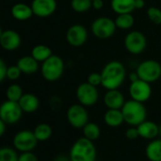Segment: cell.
<instances>
[{
	"label": "cell",
	"instance_id": "obj_35",
	"mask_svg": "<svg viewBox=\"0 0 161 161\" xmlns=\"http://www.w3.org/2000/svg\"><path fill=\"white\" fill-rule=\"evenodd\" d=\"M18 161H38V158H37L36 154L32 153V151L31 152H24L19 155Z\"/></svg>",
	"mask_w": 161,
	"mask_h": 161
},
{
	"label": "cell",
	"instance_id": "obj_24",
	"mask_svg": "<svg viewBox=\"0 0 161 161\" xmlns=\"http://www.w3.org/2000/svg\"><path fill=\"white\" fill-rule=\"evenodd\" d=\"M31 55L39 63H43L52 55V50L46 45H36L32 47Z\"/></svg>",
	"mask_w": 161,
	"mask_h": 161
},
{
	"label": "cell",
	"instance_id": "obj_4",
	"mask_svg": "<svg viewBox=\"0 0 161 161\" xmlns=\"http://www.w3.org/2000/svg\"><path fill=\"white\" fill-rule=\"evenodd\" d=\"M64 70V63L61 57L52 54L48 59L42 63L41 74L43 78L48 82H55L59 80Z\"/></svg>",
	"mask_w": 161,
	"mask_h": 161
},
{
	"label": "cell",
	"instance_id": "obj_3",
	"mask_svg": "<svg viewBox=\"0 0 161 161\" xmlns=\"http://www.w3.org/2000/svg\"><path fill=\"white\" fill-rule=\"evenodd\" d=\"M124 122L130 126H137L147 118V110L143 103L130 100L125 102L121 108Z\"/></svg>",
	"mask_w": 161,
	"mask_h": 161
},
{
	"label": "cell",
	"instance_id": "obj_16",
	"mask_svg": "<svg viewBox=\"0 0 161 161\" xmlns=\"http://www.w3.org/2000/svg\"><path fill=\"white\" fill-rule=\"evenodd\" d=\"M103 103L107 109H121L125 103V99L119 89L107 90L103 97Z\"/></svg>",
	"mask_w": 161,
	"mask_h": 161
},
{
	"label": "cell",
	"instance_id": "obj_5",
	"mask_svg": "<svg viewBox=\"0 0 161 161\" xmlns=\"http://www.w3.org/2000/svg\"><path fill=\"white\" fill-rule=\"evenodd\" d=\"M136 72L139 79L151 84L160 79L161 64L155 60H146L138 64Z\"/></svg>",
	"mask_w": 161,
	"mask_h": 161
},
{
	"label": "cell",
	"instance_id": "obj_11",
	"mask_svg": "<svg viewBox=\"0 0 161 161\" xmlns=\"http://www.w3.org/2000/svg\"><path fill=\"white\" fill-rule=\"evenodd\" d=\"M37 138L33 132L30 130H22L14 137V146L17 151L22 153L31 152L37 145Z\"/></svg>",
	"mask_w": 161,
	"mask_h": 161
},
{
	"label": "cell",
	"instance_id": "obj_18",
	"mask_svg": "<svg viewBox=\"0 0 161 161\" xmlns=\"http://www.w3.org/2000/svg\"><path fill=\"white\" fill-rule=\"evenodd\" d=\"M21 109L25 113H33L38 110L40 106V101L39 99L31 94V93H26L23 94L21 99L18 102Z\"/></svg>",
	"mask_w": 161,
	"mask_h": 161
},
{
	"label": "cell",
	"instance_id": "obj_25",
	"mask_svg": "<svg viewBox=\"0 0 161 161\" xmlns=\"http://www.w3.org/2000/svg\"><path fill=\"white\" fill-rule=\"evenodd\" d=\"M101 128L100 126L95 123V122H87L84 127H83V134L84 136L86 137L89 140L95 141L101 136Z\"/></svg>",
	"mask_w": 161,
	"mask_h": 161
},
{
	"label": "cell",
	"instance_id": "obj_7",
	"mask_svg": "<svg viewBox=\"0 0 161 161\" xmlns=\"http://www.w3.org/2000/svg\"><path fill=\"white\" fill-rule=\"evenodd\" d=\"M66 119L68 123L75 129H83L88 122V112L83 104H73L66 111Z\"/></svg>",
	"mask_w": 161,
	"mask_h": 161
},
{
	"label": "cell",
	"instance_id": "obj_30",
	"mask_svg": "<svg viewBox=\"0 0 161 161\" xmlns=\"http://www.w3.org/2000/svg\"><path fill=\"white\" fill-rule=\"evenodd\" d=\"M16 152L10 147L0 148V161H18Z\"/></svg>",
	"mask_w": 161,
	"mask_h": 161
},
{
	"label": "cell",
	"instance_id": "obj_26",
	"mask_svg": "<svg viewBox=\"0 0 161 161\" xmlns=\"http://www.w3.org/2000/svg\"><path fill=\"white\" fill-rule=\"evenodd\" d=\"M33 133L38 141H47L52 136V128L47 123H40L35 127Z\"/></svg>",
	"mask_w": 161,
	"mask_h": 161
},
{
	"label": "cell",
	"instance_id": "obj_20",
	"mask_svg": "<svg viewBox=\"0 0 161 161\" xmlns=\"http://www.w3.org/2000/svg\"><path fill=\"white\" fill-rule=\"evenodd\" d=\"M16 64L23 74H33L39 69V62L36 61L31 55L21 57L17 60Z\"/></svg>",
	"mask_w": 161,
	"mask_h": 161
},
{
	"label": "cell",
	"instance_id": "obj_37",
	"mask_svg": "<svg viewBox=\"0 0 161 161\" xmlns=\"http://www.w3.org/2000/svg\"><path fill=\"white\" fill-rule=\"evenodd\" d=\"M92 7L96 11L102 10L103 8V0H92Z\"/></svg>",
	"mask_w": 161,
	"mask_h": 161
},
{
	"label": "cell",
	"instance_id": "obj_15",
	"mask_svg": "<svg viewBox=\"0 0 161 161\" xmlns=\"http://www.w3.org/2000/svg\"><path fill=\"white\" fill-rule=\"evenodd\" d=\"M22 39L20 34L14 30L3 31L0 37V46L7 51H14L21 46Z\"/></svg>",
	"mask_w": 161,
	"mask_h": 161
},
{
	"label": "cell",
	"instance_id": "obj_32",
	"mask_svg": "<svg viewBox=\"0 0 161 161\" xmlns=\"http://www.w3.org/2000/svg\"><path fill=\"white\" fill-rule=\"evenodd\" d=\"M22 72L20 70V68L17 66V64L15 65H10L7 68V73H6V77L7 79L11 80H15L17 79L20 78Z\"/></svg>",
	"mask_w": 161,
	"mask_h": 161
},
{
	"label": "cell",
	"instance_id": "obj_1",
	"mask_svg": "<svg viewBox=\"0 0 161 161\" xmlns=\"http://www.w3.org/2000/svg\"><path fill=\"white\" fill-rule=\"evenodd\" d=\"M102 86L106 90L119 89L126 78V69L119 61H111L103 68Z\"/></svg>",
	"mask_w": 161,
	"mask_h": 161
},
{
	"label": "cell",
	"instance_id": "obj_28",
	"mask_svg": "<svg viewBox=\"0 0 161 161\" xmlns=\"http://www.w3.org/2000/svg\"><path fill=\"white\" fill-rule=\"evenodd\" d=\"M23 89L22 87L17 85V84H14L11 85L6 91V97L9 101H13V102H19V100L21 99V97L23 96Z\"/></svg>",
	"mask_w": 161,
	"mask_h": 161
},
{
	"label": "cell",
	"instance_id": "obj_22",
	"mask_svg": "<svg viewBox=\"0 0 161 161\" xmlns=\"http://www.w3.org/2000/svg\"><path fill=\"white\" fill-rule=\"evenodd\" d=\"M145 154L149 161H161V138L152 139L145 148Z\"/></svg>",
	"mask_w": 161,
	"mask_h": 161
},
{
	"label": "cell",
	"instance_id": "obj_8",
	"mask_svg": "<svg viewBox=\"0 0 161 161\" xmlns=\"http://www.w3.org/2000/svg\"><path fill=\"white\" fill-rule=\"evenodd\" d=\"M23 110L18 102L7 100L0 105V119L6 124H14L22 118Z\"/></svg>",
	"mask_w": 161,
	"mask_h": 161
},
{
	"label": "cell",
	"instance_id": "obj_6",
	"mask_svg": "<svg viewBox=\"0 0 161 161\" xmlns=\"http://www.w3.org/2000/svg\"><path fill=\"white\" fill-rule=\"evenodd\" d=\"M117 26L115 21L108 17H99L95 19L91 25V31L98 39L105 40L114 35Z\"/></svg>",
	"mask_w": 161,
	"mask_h": 161
},
{
	"label": "cell",
	"instance_id": "obj_31",
	"mask_svg": "<svg viewBox=\"0 0 161 161\" xmlns=\"http://www.w3.org/2000/svg\"><path fill=\"white\" fill-rule=\"evenodd\" d=\"M149 20L154 25H161V10L157 7H150L147 10Z\"/></svg>",
	"mask_w": 161,
	"mask_h": 161
},
{
	"label": "cell",
	"instance_id": "obj_10",
	"mask_svg": "<svg viewBox=\"0 0 161 161\" xmlns=\"http://www.w3.org/2000/svg\"><path fill=\"white\" fill-rule=\"evenodd\" d=\"M124 46L128 52L134 55H137L145 50L147 47V39L142 32L133 31L125 36Z\"/></svg>",
	"mask_w": 161,
	"mask_h": 161
},
{
	"label": "cell",
	"instance_id": "obj_2",
	"mask_svg": "<svg viewBox=\"0 0 161 161\" xmlns=\"http://www.w3.org/2000/svg\"><path fill=\"white\" fill-rule=\"evenodd\" d=\"M68 156L70 161H96L97 149L92 140L83 136L72 144Z\"/></svg>",
	"mask_w": 161,
	"mask_h": 161
},
{
	"label": "cell",
	"instance_id": "obj_29",
	"mask_svg": "<svg viewBox=\"0 0 161 161\" xmlns=\"http://www.w3.org/2000/svg\"><path fill=\"white\" fill-rule=\"evenodd\" d=\"M71 8L76 13H86L92 8V0H71Z\"/></svg>",
	"mask_w": 161,
	"mask_h": 161
},
{
	"label": "cell",
	"instance_id": "obj_17",
	"mask_svg": "<svg viewBox=\"0 0 161 161\" xmlns=\"http://www.w3.org/2000/svg\"><path fill=\"white\" fill-rule=\"evenodd\" d=\"M136 128L139 134V137H142L144 139L152 140L159 136L158 125L153 121L144 120L139 125H137Z\"/></svg>",
	"mask_w": 161,
	"mask_h": 161
},
{
	"label": "cell",
	"instance_id": "obj_40",
	"mask_svg": "<svg viewBox=\"0 0 161 161\" xmlns=\"http://www.w3.org/2000/svg\"><path fill=\"white\" fill-rule=\"evenodd\" d=\"M5 131H6V123L0 119V137L5 134Z\"/></svg>",
	"mask_w": 161,
	"mask_h": 161
},
{
	"label": "cell",
	"instance_id": "obj_23",
	"mask_svg": "<svg viewBox=\"0 0 161 161\" xmlns=\"http://www.w3.org/2000/svg\"><path fill=\"white\" fill-rule=\"evenodd\" d=\"M136 0H111V9L117 14H132L136 10Z\"/></svg>",
	"mask_w": 161,
	"mask_h": 161
},
{
	"label": "cell",
	"instance_id": "obj_38",
	"mask_svg": "<svg viewBox=\"0 0 161 161\" xmlns=\"http://www.w3.org/2000/svg\"><path fill=\"white\" fill-rule=\"evenodd\" d=\"M135 7L136 10H141L145 7V1L144 0H136L135 1Z\"/></svg>",
	"mask_w": 161,
	"mask_h": 161
},
{
	"label": "cell",
	"instance_id": "obj_42",
	"mask_svg": "<svg viewBox=\"0 0 161 161\" xmlns=\"http://www.w3.org/2000/svg\"><path fill=\"white\" fill-rule=\"evenodd\" d=\"M158 131H159V136H161V123L158 125Z\"/></svg>",
	"mask_w": 161,
	"mask_h": 161
},
{
	"label": "cell",
	"instance_id": "obj_39",
	"mask_svg": "<svg viewBox=\"0 0 161 161\" xmlns=\"http://www.w3.org/2000/svg\"><path fill=\"white\" fill-rule=\"evenodd\" d=\"M54 161H70L69 156H66L65 154H59L55 157Z\"/></svg>",
	"mask_w": 161,
	"mask_h": 161
},
{
	"label": "cell",
	"instance_id": "obj_13",
	"mask_svg": "<svg viewBox=\"0 0 161 161\" xmlns=\"http://www.w3.org/2000/svg\"><path fill=\"white\" fill-rule=\"evenodd\" d=\"M65 38L71 47H79L86 44L88 38L87 30L80 24H75L69 27L66 31Z\"/></svg>",
	"mask_w": 161,
	"mask_h": 161
},
{
	"label": "cell",
	"instance_id": "obj_12",
	"mask_svg": "<svg viewBox=\"0 0 161 161\" xmlns=\"http://www.w3.org/2000/svg\"><path fill=\"white\" fill-rule=\"evenodd\" d=\"M129 94L132 100L139 103L147 102L152 95V87L150 83L138 79L136 82L131 83L129 86Z\"/></svg>",
	"mask_w": 161,
	"mask_h": 161
},
{
	"label": "cell",
	"instance_id": "obj_27",
	"mask_svg": "<svg viewBox=\"0 0 161 161\" xmlns=\"http://www.w3.org/2000/svg\"><path fill=\"white\" fill-rule=\"evenodd\" d=\"M115 23L117 28L120 30H129L134 26L135 19L131 14H118Z\"/></svg>",
	"mask_w": 161,
	"mask_h": 161
},
{
	"label": "cell",
	"instance_id": "obj_34",
	"mask_svg": "<svg viewBox=\"0 0 161 161\" xmlns=\"http://www.w3.org/2000/svg\"><path fill=\"white\" fill-rule=\"evenodd\" d=\"M125 136L129 140H135L137 137H139V134H138V131H137L136 126H131V127H129L126 130V132H125Z\"/></svg>",
	"mask_w": 161,
	"mask_h": 161
},
{
	"label": "cell",
	"instance_id": "obj_36",
	"mask_svg": "<svg viewBox=\"0 0 161 161\" xmlns=\"http://www.w3.org/2000/svg\"><path fill=\"white\" fill-rule=\"evenodd\" d=\"M7 64L3 59L0 58V83H2L3 80L7 78L6 73H7Z\"/></svg>",
	"mask_w": 161,
	"mask_h": 161
},
{
	"label": "cell",
	"instance_id": "obj_41",
	"mask_svg": "<svg viewBox=\"0 0 161 161\" xmlns=\"http://www.w3.org/2000/svg\"><path fill=\"white\" fill-rule=\"evenodd\" d=\"M129 79L131 80V83H133V82H136V80H137L139 79V77H138L136 72H133V73H131L129 75Z\"/></svg>",
	"mask_w": 161,
	"mask_h": 161
},
{
	"label": "cell",
	"instance_id": "obj_21",
	"mask_svg": "<svg viewBox=\"0 0 161 161\" xmlns=\"http://www.w3.org/2000/svg\"><path fill=\"white\" fill-rule=\"evenodd\" d=\"M103 120L104 123L111 128L119 127L124 122L121 109H107L104 113Z\"/></svg>",
	"mask_w": 161,
	"mask_h": 161
},
{
	"label": "cell",
	"instance_id": "obj_9",
	"mask_svg": "<svg viewBox=\"0 0 161 161\" xmlns=\"http://www.w3.org/2000/svg\"><path fill=\"white\" fill-rule=\"evenodd\" d=\"M76 97L79 103L84 106H92L96 104L99 100V91L97 86H94L86 82L80 84L77 87Z\"/></svg>",
	"mask_w": 161,
	"mask_h": 161
},
{
	"label": "cell",
	"instance_id": "obj_19",
	"mask_svg": "<svg viewBox=\"0 0 161 161\" xmlns=\"http://www.w3.org/2000/svg\"><path fill=\"white\" fill-rule=\"evenodd\" d=\"M12 16L17 21H27L33 15L31 6L25 3H16L11 9Z\"/></svg>",
	"mask_w": 161,
	"mask_h": 161
},
{
	"label": "cell",
	"instance_id": "obj_33",
	"mask_svg": "<svg viewBox=\"0 0 161 161\" xmlns=\"http://www.w3.org/2000/svg\"><path fill=\"white\" fill-rule=\"evenodd\" d=\"M87 83H89L90 85L97 86V87L99 86H102V75H101V73L93 72V73L89 74V76L87 78Z\"/></svg>",
	"mask_w": 161,
	"mask_h": 161
},
{
	"label": "cell",
	"instance_id": "obj_14",
	"mask_svg": "<svg viewBox=\"0 0 161 161\" xmlns=\"http://www.w3.org/2000/svg\"><path fill=\"white\" fill-rule=\"evenodd\" d=\"M31 6L33 15L40 18H46L55 13L57 9V1L56 0H32Z\"/></svg>",
	"mask_w": 161,
	"mask_h": 161
},
{
	"label": "cell",
	"instance_id": "obj_43",
	"mask_svg": "<svg viewBox=\"0 0 161 161\" xmlns=\"http://www.w3.org/2000/svg\"><path fill=\"white\" fill-rule=\"evenodd\" d=\"M2 32H3V31H2L1 27H0V37H1V34H2Z\"/></svg>",
	"mask_w": 161,
	"mask_h": 161
}]
</instances>
